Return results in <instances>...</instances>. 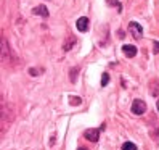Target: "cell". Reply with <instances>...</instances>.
<instances>
[{"mask_svg":"<svg viewBox=\"0 0 159 150\" xmlns=\"http://www.w3.org/2000/svg\"><path fill=\"white\" fill-rule=\"evenodd\" d=\"M132 111L135 115H143L145 111H146V104L143 100H140V99H137V100H134V104H132Z\"/></svg>","mask_w":159,"mask_h":150,"instance_id":"obj_1","label":"cell"},{"mask_svg":"<svg viewBox=\"0 0 159 150\" xmlns=\"http://www.w3.org/2000/svg\"><path fill=\"white\" fill-rule=\"evenodd\" d=\"M84 137H85L87 140H90V142H97V140L100 139V129H87L85 133H84Z\"/></svg>","mask_w":159,"mask_h":150,"instance_id":"obj_2","label":"cell"},{"mask_svg":"<svg viewBox=\"0 0 159 150\" xmlns=\"http://www.w3.org/2000/svg\"><path fill=\"white\" fill-rule=\"evenodd\" d=\"M129 29H130V32H132L137 39H140V37H142V34H143V27L140 26L138 23H135V21H132L129 24Z\"/></svg>","mask_w":159,"mask_h":150,"instance_id":"obj_3","label":"cell"},{"mask_svg":"<svg viewBox=\"0 0 159 150\" xmlns=\"http://www.w3.org/2000/svg\"><path fill=\"white\" fill-rule=\"evenodd\" d=\"M2 60L7 63L10 61V47H8V42L2 37Z\"/></svg>","mask_w":159,"mask_h":150,"instance_id":"obj_4","label":"cell"},{"mask_svg":"<svg viewBox=\"0 0 159 150\" xmlns=\"http://www.w3.org/2000/svg\"><path fill=\"white\" fill-rule=\"evenodd\" d=\"M122 52H124L125 57L132 58V57H135V55H137V47H135V45H129V44H125V45H122Z\"/></svg>","mask_w":159,"mask_h":150,"instance_id":"obj_5","label":"cell"},{"mask_svg":"<svg viewBox=\"0 0 159 150\" xmlns=\"http://www.w3.org/2000/svg\"><path fill=\"white\" fill-rule=\"evenodd\" d=\"M76 26H77V29H79L80 32H85V31L89 29V20H87L85 16H82V18H79V20H77Z\"/></svg>","mask_w":159,"mask_h":150,"instance_id":"obj_6","label":"cell"},{"mask_svg":"<svg viewBox=\"0 0 159 150\" xmlns=\"http://www.w3.org/2000/svg\"><path fill=\"white\" fill-rule=\"evenodd\" d=\"M32 13H34V15H39V16H43V18L48 16V10H47V7H45V5H39V7H35L34 10H32Z\"/></svg>","mask_w":159,"mask_h":150,"instance_id":"obj_7","label":"cell"},{"mask_svg":"<svg viewBox=\"0 0 159 150\" xmlns=\"http://www.w3.org/2000/svg\"><path fill=\"white\" fill-rule=\"evenodd\" d=\"M74 44H76V37L69 36V39H66V42L63 44V49H64V50H69V49H72Z\"/></svg>","mask_w":159,"mask_h":150,"instance_id":"obj_8","label":"cell"},{"mask_svg":"<svg viewBox=\"0 0 159 150\" xmlns=\"http://www.w3.org/2000/svg\"><path fill=\"white\" fill-rule=\"evenodd\" d=\"M159 94V81H151V95H157Z\"/></svg>","mask_w":159,"mask_h":150,"instance_id":"obj_9","label":"cell"},{"mask_svg":"<svg viewBox=\"0 0 159 150\" xmlns=\"http://www.w3.org/2000/svg\"><path fill=\"white\" fill-rule=\"evenodd\" d=\"M122 150H137V145L132 142H124L122 144Z\"/></svg>","mask_w":159,"mask_h":150,"instance_id":"obj_10","label":"cell"},{"mask_svg":"<svg viewBox=\"0 0 159 150\" xmlns=\"http://www.w3.org/2000/svg\"><path fill=\"white\" fill-rule=\"evenodd\" d=\"M77 71H79V66H76V68H72V70H71V81H72V82H76Z\"/></svg>","mask_w":159,"mask_h":150,"instance_id":"obj_11","label":"cell"},{"mask_svg":"<svg viewBox=\"0 0 159 150\" xmlns=\"http://www.w3.org/2000/svg\"><path fill=\"white\" fill-rule=\"evenodd\" d=\"M108 82H109V74L108 73H103V76H101V86H106Z\"/></svg>","mask_w":159,"mask_h":150,"instance_id":"obj_12","label":"cell"},{"mask_svg":"<svg viewBox=\"0 0 159 150\" xmlns=\"http://www.w3.org/2000/svg\"><path fill=\"white\" fill-rule=\"evenodd\" d=\"M106 2H108L109 5H114V7H117V8H119V12H120V3L117 2V0H106Z\"/></svg>","mask_w":159,"mask_h":150,"instance_id":"obj_13","label":"cell"},{"mask_svg":"<svg viewBox=\"0 0 159 150\" xmlns=\"http://www.w3.org/2000/svg\"><path fill=\"white\" fill-rule=\"evenodd\" d=\"M154 52H156V53L159 52V44H156V47H154Z\"/></svg>","mask_w":159,"mask_h":150,"instance_id":"obj_14","label":"cell"},{"mask_svg":"<svg viewBox=\"0 0 159 150\" xmlns=\"http://www.w3.org/2000/svg\"><path fill=\"white\" fill-rule=\"evenodd\" d=\"M79 150H89V148H87V147H80Z\"/></svg>","mask_w":159,"mask_h":150,"instance_id":"obj_15","label":"cell"},{"mask_svg":"<svg viewBox=\"0 0 159 150\" xmlns=\"http://www.w3.org/2000/svg\"><path fill=\"white\" fill-rule=\"evenodd\" d=\"M156 107H157V110H159V100H157V105H156Z\"/></svg>","mask_w":159,"mask_h":150,"instance_id":"obj_16","label":"cell"}]
</instances>
